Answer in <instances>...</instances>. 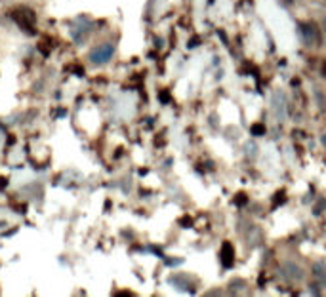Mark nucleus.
Returning <instances> with one entry per match:
<instances>
[{"instance_id":"nucleus-9","label":"nucleus","mask_w":326,"mask_h":297,"mask_svg":"<svg viewBox=\"0 0 326 297\" xmlns=\"http://www.w3.org/2000/svg\"><path fill=\"white\" fill-rule=\"evenodd\" d=\"M323 31H325V35H326V19H323Z\"/></svg>"},{"instance_id":"nucleus-1","label":"nucleus","mask_w":326,"mask_h":297,"mask_svg":"<svg viewBox=\"0 0 326 297\" xmlns=\"http://www.w3.org/2000/svg\"><path fill=\"white\" fill-rule=\"evenodd\" d=\"M281 273L288 282H302L305 278V271L302 265H298L296 261H284L281 265Z\"/></svg>"},{"instance_id":"nucleus-6","label":"nucleus","mask_w":326,"mask_h":297,"mask_svg":"<svg viewBox=\"0 0 326 297\" xmlns=\"http://www.w3.org/2000/svg\"><path fill=\"white\" fill-rule=\"evenodd\" d=\"M219 259H221L223 267H231V265L235 263V250H233V246H231L229 242H225V244L221 246V251H219Z\"/></svg>"},{"instance_id":"nucleus-3","label":"nucleus","mask_w":326,"mask_h":297,"mask_svg":"<svg viewBox=\"0 0 326 297\" xmlns=\"http://www.w3.org/2000/svg\"><path fill=\"white\" fill-rule=\"evenodd\" d=\"M300 35H302V40H304L307 46H315L319 42V36H317V27L313 23H300Z\"/></svg>"},{"instance_id":"nucleus-10","label":"nucleus","mask_w":326,"mask_h":297,"mask_svg":"<svg viewBox=\"0 0 326 297\" xmlns=\"http://www.w3.org/2000/svg\"><path fill=\"white\" fill-rule=\"evenodd\" d=\"M321 141H323V145H326V136L321 137Z\"/></svg>"},{"instance_id":"nucleus-4","label":"nucleus","mask_w":326,"mask_h":297,"mask_svg":"<svg viewBox=\"0 0 326 297\" xmlns=\"http://www.w3.org/2000/svg\"><path fill=\"white\" fill-rule=\"evenodd\" d=\"M271 105H273V114H275V118L283 122L284 118H286V99H284V95L281 91H275V93H273Z\"/></svg>"},{"instance_id":"nucleus-5","label":"nucleus","mask_w":326,"mask_h":297,"mask_svg":"<svg viewBox=\"0 0 326 297\" xmlns=\"http://www.w3.org/2000/svg\"><path fill=\"white\" fill-rule=\"evenodd\" d=\"M311 276L319 286H326V263L325 261H315L311 267Z\"/></svg>"},{"instance_id":"nucleus-2","label":"nucleus","mask_w":326,"mask_h":297,"mask_svg":"<svg viewBox=\"0 0 326 297\" xmlns=\"http://www.w3.org/2000/svg\"><path fill=\"white\" fill-rule=\"evenodd\" d=\"M113 53H115V46L113 44H99L97 48H94L90 52V59L96 65H103L113 57Z\"/></svg>"},{"instance_id":"nucleus-8","label":"nucleus","mask_w":326,"mask_h":297,"mask_svg":"<svg viewBox=\"0 0 326 297\" xmlns=\"http://www.w3.org/2000/svg\"><path fill=\"white\" fill-rule=\"evenodd\" d=\"M252 136H256V137L265 136V126H263V124H254V126H252Z\"/></svg>"},{"instance_id":"nucleus-7","label":"nucleus","mask_w":326,"mask_h":297,"mask_svg":"<svg viewBox=\"0 0 326 297\" xmlns=\"http://www.w3.org/2000/svg\"><path fill=\"white\" fill-rule=\"evenodd\" d=\"M315 99H317V103H319V109H321V111H326V97L321 88H315Z\"/></svg>"}]
</instances>
